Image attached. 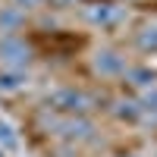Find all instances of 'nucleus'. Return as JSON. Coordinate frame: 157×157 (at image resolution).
<instances>
[{
  "label": "nucleus",
  "mask_w": 157,
  "mask_h": 157,
  "mask_svg": "<svg viewBox=\"0 0 157 157\" xmlns=\"http://www.w3.org/2000/svg\"><path fill=\"white\" fill-rule=\"evenodd\" d=\"M47 110H54L60 116H88L94 110V101L82 88H57L47 94Z\"/></svg>",
  "instance_id": "nucleus-1"
},
{
  "label": "nucleus",
  "mask_w": 157,
  "mask_h": 157,
  "mask_svg": "<svg viewBox=\"0 0 157 157\" xmlns=\"http://www.w3.org/2000/svg\"><path fill=\"white\" fill-rule=\"evenodd\" d=\"M129 16V10L123 3H113V0H94V3L82 6V22L91 25V29H101V32H110L116 25H123Z\"/></svg>",
  "instance_id": "nucleus-2"
},
{
  "label": "nucleus",
  "mask_w": 157,
  "mask_h": 157,
  "mask_svg": "<svg viewBox=\"0 0 157 157\" xmlns=\"http://www.w3.org/2000/svg\"><path fill=\"white\" fill-rule=\"evenodd\" d=\"M50 132L66 138L69 145H82V141H94V123L88 116H50Z\"/></svg>",
  "instance_id": "nucleus-3"
},
{
  "label": "nucleus",
  "mask_w": 157,
  "mask_h": 157,
  "mask_svg": "<svg viewBox=\"0 0 157 157\" xmlns=\"http://www.w3.org/2000/svg\"><path fill=\"white\" fill-rule=\"evenodd\" d=\"M32 44L22 35H0V66L3 69H29L32 66Z\"/></svg>",
  "instance_id": "nucleus-4"
},
{
  "label": "nucleus",
  "mask_w": 157,
  "mask_h": 157,
  "mask_svg": "<svg viewBox=\"0 0 157 157\" xmlns=\"http://www.w3.org/2000/svg\"><path fill=\"white\" fill-rule=\"evenodd\" d=\"M91 66H94V72L101 78H123L132 63H129V57L123 50H116V47H98L94 57H91Z\"/></svg>",
  "instance_id": "nucleus-5"
},
{
  "label": "nucleus",
  "mask_w": 157,
  "mask_h": 157,
  "mask_svg": "<svg viewBox=\"0 0 157 157\" xmlns=\"http://www.w3.org/2000/svg\"><path fill=\"white\" fill-rule=\"evenodd\" d=\"M22 29H25V13L13 3L0 6V35H19Z\"/></svg>",
  "instance_id": "nucleus-6"
},
{
  "label": "nucleus",
  "mask_w": 157,
  "mask_h": 157,
  "mask_svg": "<svg viewBox=\"0 0 157 157\" xmlns=\"http://www.w3.org/2000/svg\"><path fill=\"white\" fill-rule=\"evenodd\" d=\"M123 78H126L129 85H135L138 91H148V88L157 85V72H154L151 66H129Z\"/></svg>",
  "instance_id": "nucleus-7"
},
{
  "label": "nucleus",
  "mask_w": 157,
  "mask_h": 157,
  "mask_svg": "<svg viewBox=\"0 0 157 157\" xmlns=\"http://www.w3.org/2000/svg\"><path fill=\"white\" fill-rule=\"evenodd\" d=\"M29 85V72L25 69H3L0 66V91L3 94H16Z\"/></svg>",
  "instance_id": "nucleus-8"
},
{
  "label": "nucleus",
  "mask_w": 157,
  "mask_h": 157,
  "mask_svg": "<svg viewBox=\"0 0 157 157\" xmlns=\"http://www.w3.org/2000/svg\"><path fill=\"white\" fill-rule=\"evenodd\" d=\"M135 47L141 54H157V22H145L135 32Z\"/></svg>",
  "instance_id": "nucleus-9"
},
{
  "label": "nucleus",
  "mask_w": 157,
  "mask_h": 157,
  "mask_svg": "<svg viewBox=\"0 0 157 157\" xmlns=\"http://www.w3.org/2000/svg\"><path fill=\"white\" fill-rule=\"evenodd\" d=\"M113 113H116V120H123V123H141L145 116H141V104L138 101H116L113 104Z\"/></svg>",
  "instance_id": "nucleus-10"
},
{
  "label": "nucleus",
  "mask_w": 157,
  "mask_h": 157,
  "mask_svg": "<svg viewBox=\"0 0 157 157\" xmlns=\"http://www.w3.org/2000/svg\"><path fill=\"white\" fill-rule=\"evenodd\" d=\"M138 104H141V116H145V120H157V85L141 91Z\"/></svg>",
  "instance_id": "nucleus-11"
},
{
  "label": "nucleus",
  "mask_w": 157,
  "mask_h": 157,
  "mask_svg": "<svg viewBox=\"0 0 157 157\" xmlns=\"http://www.w3.org/2000/svg\"><path fill=\"white\" fill-rule=\"evenodd\" d=\"M0 145H3L6 151H13L19 145V138H16V132H13V126L6 123V120H0Z\"/></svg>",
  "instance_id": "nucleus-12"
},
{
  "label": "nucleus",
  "mask_w": 157,
  "mask_h": 157,
  "mask_svg": "<svg viewBox=\"0 0 157 157\" xmlns=\"http://www.w3.org/2000/svg\"><path fill=\"white\" fill-rule=\"evenodd\" d=\"M47 0H13V6H19L22 13H29V10H38V6H44Z\"/></svg>",
  "instance_id": "nucleus-13"
},
{
  "label": "nucleus",
  "mask_w": 157,
  "mask_h": 157,
  "mask_svg": "<svg viewBox=\"0 0 157 157\" xmlns=\"http://www.w3.org/2000/svg\"><path fill=\"white\" fill-rule=\"evenodd\" d=\"M47 3H54V10H69L75 3H82V0H47Z\"/></svg>",
  "instance_id": "nucleus-14"
},
{
  "label": "nucleus",
  "mask_w": 157,
  "mask_h": 157,
  "mask_svg": "<svg viewBox=\"0 0 157 157\" xmlns=\"http://www.w3.org/2000/svg\"><path fill=\"white\" fill-rule=\"evenodd\" d=\"M120 157H138V154H120Z\"/></svg>",
  "instance_id": "nucleus-15"
},
{
  "label": "nucleus",
  "mask_w": 157,
  "mask_h": 157,
  "mask_svg": "<svg viewBox=\"0 0 157 157\" xmlns=\"http://www.w3.org/2000/svg\"><path fill=\"white\" fill-rule=\"evenodd\" d=\"M0 157H3V151H0Z\"/></svg>",
  "instance_id": "nucleus-16"
}]
</instances>
